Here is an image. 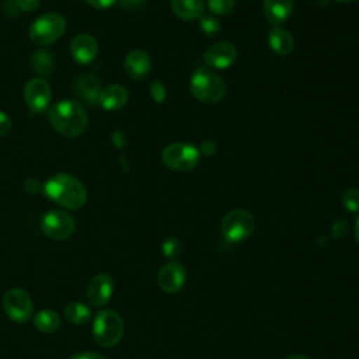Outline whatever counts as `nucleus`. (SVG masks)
I'll use <instances>...</instances> for the list:
<instances>
[{"label":"nucleus","instance_id":"nucleus-1","mask_svg":"<svg viewBox=\"0 0 359 359\" xmlns=\"http://www.w3.org/2000/svg\"><path fill=\"white\" fill-rule=\"evenodd\" d=\"M43 194L48 199L67 209H80L87 201L84 185L73 175L59 172L43 184Z\"/></svg>","mask_w":359,"mask_h":359},{"label":"nucleus","instance_id":"nucleus-2","mask_svg":"<svg viewBox=\"0 0 359 359\" xmlns=\"http://www.w3.org/2000/svg\"><path fill=\"white\" fill-rule=\"evenodd\" d=\"M49 122L56 132L66 137H76L87 128V114L84 108L70 100L60 101L49 109Z\"/></svg>","mask_w":359,"mask_h":359},{"label":"nucleus","instance_id":"nucleus-3","mask_svg":"<svg viewBox=\"0 0 359 359\" xmlns=\"http://www.w3.org/2000/svg\"><path fill=\"white\" fill-rule=\"evenodd\" d=\"M191 94L205 104H215L226 95V84L215 72L201 67L194 72L189 80Z\"/></svg>","mask_w":359,"mask_h":359},{"label":"nucleus","instance_id":"nucleus-4","mask_svg":"<svg viewBox=\"0 0 359 359\" xmlns=\"http://www.w3.org/2000/svg\"><path fill=\"white\" fill-rule=\"evenodd\" d=\"M93 334L97 344L104 348L116 345L123 335L122 317L114 310H101L94 318Z\"/></svg>","mask_w":359,"mask_h":359},{"label":"nucleus","instance_id":"nucleus-5","mask_svg":"<svg viewBox=\"0 0 359 359\" xmlns=\"http://www.w3.org/2000/svg\"><path fill=\"white\" fill-rule=\"evenodd\" d=\"M66 29V20L59 13L39 15L29 27V38L36 45H49L57 41Z\"/></svg>","mask_w":359,"mask_h":359},{"label":"nucleus","instance_id":"nucleus-6","mask_svg":"<svg viewBox=\"0 0 359 359\" xmlns=\"http://www.w3.org/2000/svg\"><path fill=\"white\" fill-rule=\"evenodd\" d=\"M199 150L188 143H171L161 151L163 164L180 172L194 170L199 163Z\"/></svg>","mask_w":359,"mask_h":359},{"label":"nucleus","instance_id":"nucleus-7","mask_svg":"<svg viewBox=\"0 0 359 359\" xmlns=\"http://www.w3.org/2000/svg\"><path fill=\"white\" fill-rule=\"evenodd\" d=\"M220 230L230 243H240L248 238L254 230V217L245 209L230 210L222 220Z\"/></svg>","mask_w":359,"mask_h":359},{"label":"nucleus","instance_id":"nucleus-8","mask_svg":"<svg viewBox=\"0 0 359 359\" xmlns=\"http://www.w3.org/2000/svg\"><path fill=\"white\" fill-rule=\"evenodd\" d=\"M3 309L8 318L15 323H25L32 317L34 303L31 296L20 287L8 289L3 296Z\"/></svg>","mask_w":359,"mask_h":359},{"label":"nucleus","instance_id":"nucleus-9","mask_svg":"<svg viewBox=\"0 0 359 359\" xmlns=\"http://www.w3.org/2000/svg\"><path fill=\"white\" fill-rule=\"evenodd\" d=\"M43 234L52 240H66L76 229L74 219L65 210H50L43 215L41 222Z\"/></svg>","mask_w":359,"mask_h":359},{"label":"nucleus","instance_id":"nucleus-10","mask_svg":"<svg viewBox=\"0 0 359 359\" xmlns=\"http://www.w3.org/2000/svg\"><path fill=\"white\" fill-rule=\"evenodd\" d=\"M50 98H52V90L49 84L41 77L31 79L24 86L25 104L35 114L43 112L49 107Z\"/></svg>","mask_w":359,"mask_h":359},{"label":"nucleus","instance_id":"nucleus-11","mask_svg":"<svg viewBox=\"0 0 359 359\" xmlns=\"http://www.w3.org/2000/svg\"><path fill=\"white\" fill-rule=\"evenodd\" d=\"M185 279H187L185 268L182 264L177 261H170L165 265H163L157 275L158 287L168 294L177 293L184 286Z\"/></svg>","mask_w":359,"mask_h":359},{"label":"nucleus","instance_id":"nucleus-12","mask_svg":"<svg viewBox=\"0 0 359 359\" xmlns=\"http://www.w3.org/2000/svg\"><path fill=\"white\" fill-rule=\"evenodd\" d=\"M237 59V49L231 42L220 41L210 45L205 53L203 60L213 69H227Z\"/></svg>","mask_w":359,"mask_h":359},{"label":"nucleus","instance_id":"nucleus-13","mask_svg":"<svg viewBox=\"0 0 359 359\" xmlns=\"http://www.w3.org/2000/svg\"><path fill=\"white\" fill-rule=\"evenodd\" d=\"M114 279L108 273H97L88 283L87 300L91 306H105L112 297Z\"/></svg>","mask_w":359,"mask_h":359},{"label":"nucleus","instance_id":"nucleus-14","mask_svg":"<svg viewBox=\"0 0 359 359\" xmlns=\"http://www.w3.org/2000/svg\"><path fill=\"white\" fill-rule=\"evenodd\" d=\"M70 53L77 63L88 65L98 55V43L90 34H79L72 39Z\"/></svg>","mask_w":359,"mask_h":359},{"label":"nucleus","instance_id":"nucleus-15","mask_svg":"<svg viewBox=\"0 0 359 359\" xmlns=\"http://www.w3.org/2000/svg\"><path fill=\"white\" fill-rule=\"evenodd\" d=\"M126 74L133 80H142L149 76L151 70L150 56L142 49H133L126 53L123 60Z\"/></svg>","mask_w":359,"mask_h":359},{"label":"nucleus","instance_id":"nucleus-16","mask_svg":"<svg viewBox=\"0 0 359 359\" xmlns=\"http://www.w3.org/2000/svg\"><path fill=\"white\" fill-rule=\"evenodd\" d=\"M262 8L266 21L271 25L278 27L290 17L293 11V0H264Z\"/></svg>","mask_w":359,"mask_h":359},{"label":"nucleus","instance_id":"nucleus-17","mask_svg":"<svg viewBox=\"0 0 359 359\" xmlns=\"http://www.w3.org/2000/svg\"><path fill=\"white\" fill-rule=\"evenodd\" d=\"M128 90L121 84H111L101 90L98 104L107 111H116L126 105Z\"/></svg>","mask_w":359,"mask_h":359},{"label":"nucleus","instance_id":"nucleus-18","mask_svg":"<svg viewBox=\"0 0 359 359\" xmlns=\"http://www.w3.org/2000/svg\"><path fill=\"white\" fill-rule=\"evenodd\" d=\"M74 93L80 100L88 105H95L101 93L100 80L94 74H84L79 77L74 84Z\"/></svg>","mask_w":359,"mask_h":359},{"label":"nucleus","instance_id":"nucleus-19","mask_svg":"<svg viewBox=\"0 0 359 359\" xmlns=\"http://www.w3.org/2000/svg\"><path fill=\"white\" fill-rule=\"evenodd\" d=\"M268 43L273 53L279 56L289 55L294 48L293 36L289 31H286L282 27H273L268 32Z\"/></svg>","mask_w":359,"mask_h":359},{"label":"nucleus","instance_id":"nucleus-20","mask_svg":"<svg viewBox=\"0 0 359 359\" xmlns=\"http://www.w3.org/2000/svg\"><path fill=\"white\" fill-rule=\"evenodd\" d=\"M171 10L180 20H199L205 11V0H171Z\"/></svg>","mask_w":359,"mask_h":359},{"label":"nucleus","instance_id":"nucleus-21","mask_svg":"<svg viewBox=\"0 0 359 359\" xmlns=\"http://www.w3.org/2000/svg\"><path fill=\"white\" fill-rule=\"evenodd\" d=\"M55 59L49 50L36 49L31 55V67L39 76H49L55 70Z\"/></svg>","mask_w":359,"mask_h":359},{"label":"nucleus","instance_id":"nucleus-22","mask_svg":"<svg viewBox=\"0 0 359 359\" xmlns=\"http://www.w3.org/2000/svg\"><path fill=\"white\" fill-rule=\"evenodd\" d=\"M60 323L62 321H60L59 314L49 309L41 310L34 316L35 328L42 332H46V334H50V332H55L56 330H59Z\"/></svg>","mask_w":359,"mask_h":359},{"label":"nucleus","instance_id":"nucleus-23","mask_svg":"<svg viewBox=\"0 0 359 359\" xmlns=\"http://www.w3.org/2000/svg\"><path fill=\"white\" fill-rule=\"evenodd\" d=\"M65 317L72 324H76V325L86 324L91 317V310L88 306H86L81 302H70L65 307Z\"/></svg>","mask_w":359,"mask_h":359},{"label":"nucleus","instance_id":"nucleus-24","mask_svg":"<svg viewBox=\"0 0 359 359\" xmlns=\"http://www.w3.org/2000/svg\"><path fill=\"white\" fill-rule=\"evenodd\" d=\"M199 28L208 36H215L220 32V22L215 15L203 14L199 18Z\"/></svg>","mask_w":359,"mask_h":359},{"label":"nucleus","instance_id":"nucleus-25","mask_svg":"<svg viewBox=\"0 0 359 359\" xmlns=\"http://www.w3.org/2000/svg\"><path fill=\"white\" fill-rule=\"evenodd\" d=\"M182 251V244L178 238L175 237H168L163 241L161 244V252L170 259V261H175L177 257H180Z\"/></svg>","mask_w":359,"mask_h":359},{"label":"nucleus","instance_id":"nucleus-26","mask_svg":"<svg viewBox=\"0 0 359 359\" xmlns=\"http://www.w3.org/2000/svg\"><path fill=\"white\" fill-rule=\"evenodd\" d=\"M236 6V0H208V8L216 15H227Z\"/></svg>","mask_w":359,"mask_h":359},{"label":"nucleus","instance_id":"nucleus-27","mask_svg":"<svg viewBox=\"0 0 359 359\" xmlns=\"http://www.w3.org/2000/svg\"><path fill=\"white\" fill-rule=\"evenodd\" d=\"M342 203L349 212L358 213L359 212V189L358 188L346 189L342 194Z\"/></svg>","mask_w":359,"mask_h":359},{"label":"nucleus","instance_id":"nucleus-28","mask_svg":"<svg viewBox=\"0 0 359 359\" xmlns=\"http://www.w3.org/2000/svg\"><path fill=\"white\" fill-rule=\"evenodd\" d=\"M150 95L156 102H163L167 97V90L161 81H153L150 86Z\"/></svg>","mask_w":359,"mask_h":359},{"label":"nucleus","instance_id":"nucleus-29","mask_svg":"<svg viewBox=\"0 0 359 359\" xmlns=\"http://www.w3.org/2000/svg\"><path fill=\"white\" fill-rule=\"evenodd\" d=\"M14 3L22 11H34L38 8L41 0H14Z\"/></svg>","mask_w":359,"mask_h":359},{"label":"nucleus","instance_id":"nucleus-30","mask_svg":"<svg viewBox=\"0 0 359 359\" xmlns=\"http://www.w3.org/2000/svg\"><path fill=\"white\" fill-rule=\"evenodd\" d=\"M348 230V226H346V222L345 220H337L334 224H332V229H331V233L335 238H339V237H344L345 233Z\"/></svg>","mask_w":359,"mask_h":359},{"label":"nucleus","instance_id":"nucleus-31","mask_svg":"<svg viewBox=\"0 0 359 359\" xmlns=\"http://www.w3.org/2000/svg\"><path fill=\"white\" fill-rule=\"evenodd\" d=\"M11 121L7 114L0 112V136H6L11 132Z\"/></svg>","mask_w":359,"mask_h":359},{"label":"nucleus","instance_id":"nucleus-32","mask_svg":"<svg viewBox=\"0 0 359 359\" xmlns=\"http://www.w3.org/2000/svg\"><path fill=\"white\" fill-rule=\"evenodd\" d=\"M116 3L123 8V10H136L143 6L144 0H116Z\"/></svg>","mask_w":359,"mask_h":359},{"label":"nucleus","instance_id":"nucleus-33","mask_svg":"<svg viewBox=\"0 0 359 359\" xmlns=\"http://www.w3.org/2000/svg\"><path fill=\"white\" fill-rule=\"evenodd\" d=\"M215 151H216V143L212 140H205L199 147V153L205 156H212L215 154Z\"/></svg>","mask_w":359,"mask_h":359},{"label":"nucleus","instance_id":"nucleus-34","mask_svg":"<svg viewBox=\"0 0 359 359\" xmlns=\"http://www.w3.org/2000/svg\"><path fill=\"white\" fill-rule=\"evenodd\" d=\"M86 1L95 8H108L116 3V0H86Z\"/></svg>","mask_w":359,"mask_h":359},{"label":"nucleus","instance_id":"nucleus-35","mask_svg":"<svg viewBox=\"0 0 359 359\" xmlns=\"http://www.w3.org/2000/svg\"><path fill=\"white\" fill-rule=\"evenodd\" d=\"M69 359H105V358L95 352H80V353H74Z\"/></svg>","mask_w":359,"mask_h":359},{"label":"nucleus","instance_id":"nucleus-36","mask_svg":"<svg viewBox=\"0 0 359 359\" xmlns=\"http://www.w3.org/2000/svg\"><path fill=\"white\" fill-rule=\"evenodd\" d=\"M112 142L115 143V146L118 147H123L125 146V135L121 130H116L112 133Z\"/></svg>","mask_w":359,"mask_h":359},{"label":"nucleus","instance_id":"nucleus-37","mask_svg":"<svg viewBox=\"0 0 359 359\" xmlns=\"http://www.w3.org/2000/svg\"><path fill=\"white\" fill-rule=\"evenodd\" d=\"M24 185H31V188L28 189V192H36V191H38V188H39V182H38L36 180H34V178L27 180Z\"/></svg>","mask_w":359,"mask_h":359},{"label":"nucleus","instance_id":"nucleus-38","mask_svg":"<svg viewBox=\"0 0 359 359\" xmlns=\"http://www.w3.org/2000/svg\"><path fill=\"white\" fill-rule=\"evenodd\" d=\"M285 359H311V358H310V356H307V355L296 353V355H290V356H287V358H285Z\"/></svg>","mask_w":359,"mask_h":359},{"label":"nucleus","instance_id":"nucleus-39","mask_svg":"<svg viewBox=\"0 0 359 359\" xmlns=\"http://www.w3.org/2000/svg\"><path fill=\"white\" fill-rule=\"evenodd\" d=\"M355 240H356V243L359 244V217H358V220H356V223H355Z\"/></svg>","mask_w":359,"mask_h":359},{"label":"nucleus","instance_id":"nucleus-40","mask_svg":"<svg viewBox=\"0 0 359 359\" xmlns=\"http://www.w3.org/2000/svg\"><path fill=\"white\" fill-rule=\"evenodd\" d=\"M338 3H349V1H353V0H335Z\"/></svg>","mask_w":359,"mask_h":359}]
</instances>
